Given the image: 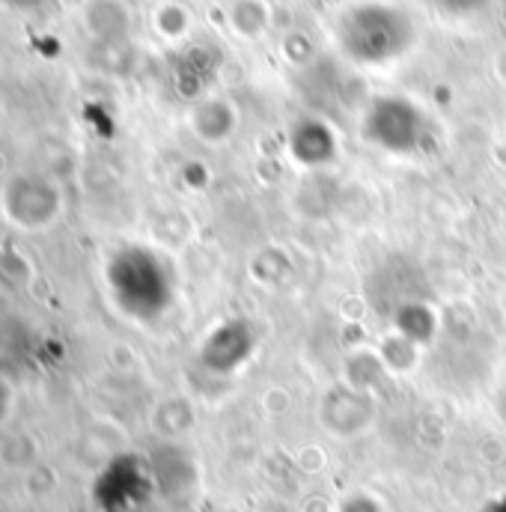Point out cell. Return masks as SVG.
Wrapping results in <instances>:
<instances>
[{"label": "cell", "instance_id": "1", "mask_svg": "<svg viewBox=\"0 0 506 512\" xmlns=\"http://www.w3.org/2000/svg\"><path fill=\"white\" fill-rule=\"evenodd\" d=\"M0 465L9 471H33L39 465V444L27 432H12L0 441Z\"/></svg>", "mask_w": 506, "mask_h": 512}]
</instances>
